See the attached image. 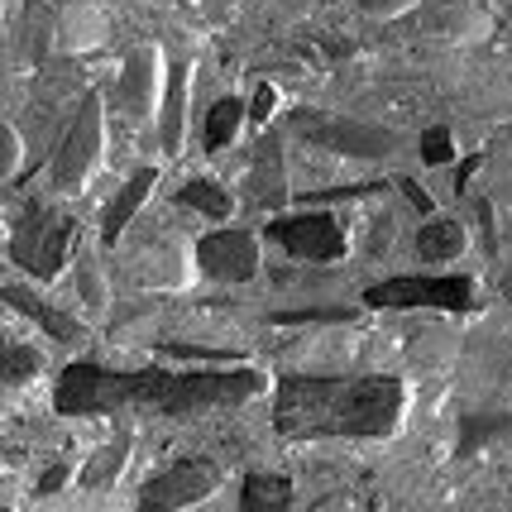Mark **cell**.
I'll return each instance as SVG.
<instances>
[{
	"mask_svg": "<svg viewBox=\"0 0 512 512\" xmlns=\"http://www.w3.org/2000/svg\"><path fill=\"white\" fill-rule=\"evenodd\" d=\"M197 264L206 278L221 283H249L259 273V245L249 240L245 230H216L197 245Z\"/></svg>",
	"mask_w": 512,
	"mask_h": 512,
	"instance_id": "9",
	"label": "cell"
},
{
	"mask_svg": "<svg viewBox=\"0 0 512 512\" xmlns=\"http://www.w3.org/2000/svg\"><path fill=\"white\" fill-rule=\"evenodd\" d=\"M369 307H436V312H465L474 302L469 278H388L364 292Z\"/></svg>",
	"mask_w": 512,
	"mask_h": 512,
	"instance_id": "6",
	"label": "cell"
},
{
	"mask_svg": "<svg viewBox=\"0 0 512 512\" xmlns=\"http://www.w3.org/2000/svg\"><path fill=\"white\" fill-rule=\"evenodd\" d=\"M182 115H187V63H178L168 77V106H163V149L168 154L182 149Z\"/></svg>",
	"mask_w": 512,
	"mask_h": 512,
	"instance_id": "16",
	"label": "cell"
},
{
	"mask_svg": "<svg viewBox=\"0 0 512 512\" xmlns=\"http://www.w3.org/2000/svg\"><path fill=\"white\" fill-rule=\"evenodd\" d=\"M402 383L369 379H307L288 374L273 398V426L288 441H383L398 431Z\"/></svg>",
	"mask_w": 512,
	"mask_h": 512,
	"instance_id": "2",
	"label": "cell"
},
{
	"mask_svg": "<svg viewBox=\"0 0 512 512\" xmlns=\"http://www.w3.org/2000/svg\"><path fill=\"white\" fill-rule=\"evenodd\" d=\"M379 192V182H355V187H326V192H307V201H335V197H369Z\"/></svg>",
	"mask_w": 512,
	"mask_h": 512,
	"instance_id": "24",
	"label": "cell"
},
{
	"mask_svg": "<svg viewBox=\"0 0 512 512\" xmlns=\"http://www.w3.org/2000/svg\"><path fill=\"white\" fill-rule=\"evenodd\" d=\"M292 498V484L283 474H249L245 489H240V508L245 512H264V508H288Z\"/></svg>",
	"mask_w": 512,
	"mask_h": 512,
	"instance_id": "14",
	"label": "cell"
},
{
	"mask_svg": "<svg viewBox=\"0 0 512 512\" xmlns=\"http://www.w3.org/2000/svg\"><path fill=\"white\" fill-rule=\"evenodd\" d=\"M417 249H422V259H431V264H450L465 249V230L455 221H426L422 235H417Z\"/></svg>",
	"mask_w": 512,
	"mask_h": 512,
	"instance_id": "15",
	"label": "cell"
},
{
	"mask_svg": "<svg viewBox=\"0 0 512 512\" xmlns=\"http://www.w3.org/2000/svg\"><path fill=\"white\" fill-rule=\"evenodd\" d=\"M5 302H10L15 312H24L29 321H39V326H44L48 335H58V340H77V335H82L77 321H67L58 307H48L44 297H34V292H24L20 283H10V288H5Z\"/></svg>",
	"mask_w": 512,
	"mask_h": 512,
	"instance_id": "13",
	"label": "cell"
},
{
	"mask_svg": "<svg viewBox=\"0 0 512 512\" xmlns=\"http://www.w3.org/2000/svg\"><path fill=\"white\" fill-rule=\"evenodd\" d=\"M63 479H67V469H63V465H53V469L44 474V479H39V493H53L58 484H63Z\"/></svg>",
	"mask_w": 512,
	"mask_h": 512,
	"instance_id": "27",
	"label": "cell"
},
{
	"mask_svg": "<svg viewBox=\"0 0 512 512\" xmlns=\"http://www.w3.org/2000/svg\"><path fill=\"white\" fill-rule=\"evenodd\" d=\"M450 154H455V139H450V130H426L422 134V158L431 163V168L450 163Z\"/></svg>",
	"mask_w": 512,
	"mask_h": 512,
	"instance_id": "23",
	"label": "cell"
},
{
	"mask_svg": "<svg viewBox=\"0 0 512 512\" xmlns=\"http://www.w3.org/2000/svg\"><path fill=\"white\" fill-rule=\"evenodd\" d=\"M15 158H20V149H15V130L5 134V173L15 168Z\"/></svg>",
	"mask_w": 512,
	"mask_h": 512,
	"instance_id": "28",
	"label": "cell"
},
{
	"mask_svg": "<svg viewBox=\"0 0 512 512\" xmlns=\"http://www.w3.org/2000/svg\"><path fill=\"white\" fill-rule=\"evenodd\" d=\"M125 455H130V441H125V436H115L111 450H96V455L87 460V469H82V484H87V489L115 484V474H120V465H125Z\"/></svg>",
	"mask_w": 512,
	"mask_h": 512,
	"instance_id": "20",
	"label": "cell"
},
{
	"mask_svg": "<svg viewBox=\"0 0 512 512\" xmlns=\"http://www.w3.org/2000/svg\"><path fill=\"white\" fill-rule=\"evenodd\" d=\"M268 235L288 249L292 259H312V264H326V259H340V254H345V235H340L335 216H326V211L292 216V221H273Z\"/></svg>",
	"mask_w": 512,
	"mask_h": 512,
	"instance_id": "7",
	"label": "cell"
},
{
	"mask_svg": "<svg viewBox=\"0 0 512 512\" xmlns=\"http://www.w3.org/2000/svg\"><path fill=\"white\" fill-rule=\"evenodd\" d=\"M240 120H245V106H240L235 96L216 101V106H211V115H206V149H211V154H216V149H225V144L235 139V130H240Z\"/></svg>",
	"mask_w": 512,
	"mask_h": 512,
	"instance_id": "18",
	"label": "cell"
},
{
	"mask_svg": "<svg viewBox=\"0 0 512 512\" xmlns=\"http://www.w3.org/2000/svg\"><path fill=\"white\" fill-rule=\"evenodd\" d=\"M182 206H192V211H201V216H211V221H225L230 216V192L225 187H216V182H187L182 187Z\"/></svg>",
	"mask_w": 512,
	"mask_h": 512,
	"instance_id": "19",
	"label": "cell"
},
{
	"mask_svg": "<svg viewBox=\"0 0 512 512\" xmlns=\"http://www.w3.org/2000/svg\"><path fill=\"white\" fill-rule=\"evenodd\" d=\"M154 106V53H130V63L120 72V111L125 115H149Z\"/></svg>",
	"mask_w": 512,
	"mask_h": 512,
	"instance_id": "12",
	"label": "cell"
},
{
	"mask_svg": "<svg viewBox=\"0 0 512 512\" xmlns=\"http://www.w3.org/2000/svg\"><path fill=\"white\" fill-rule=\"evenodd\" d=\"M249 115H254L259 125H264L268 115H273V87H259V91H254V106H249Z\"/></svg>",
	"mask_w": 512,
	"mask_h": 512,
	"instance_id": "25",
	"label": "cell"
},
{
	"mask_svg": "<svg viewBox=\"0 0 512 512\" xmlns=\"http://www.w3.org/2000/svg\"><path fill=\"white\" fill-rule=\"evenodd\" d=\"M264 393L259 369H106V364H67L53 407L63 417H96V412H197V407H235Z\"/></svg>",
	"mask_w": 512,
	"mask_h": 512,
	"instance_id": "1",
	"label": "cell"
},
{
	"mask_svg": "<svg viewBox=\"0 0 512 512\" xmlns=\"http://www.w3.org/2000/svg\"><path fill=\"white\" fill-rule=\"evenodd\" d=\"M154 178H158V168H139V173L120 187V197L111 201V211H106V221H101V240H106V245H115V240H120V230L134 221V211H139L144 197L154 192Z\"/></svg>",
	"mask_w": 512,
	"mask_h": 512,
	"instance_id": "11",
	"label": "cell"
},
{
	"mask_svg": "<svg viewBox=\"0 0 512 512\" xmlns=\"http://www.w3.org/2000/svg\"><path fill=\"white\" fill-rule=\"evenodd\" d=\"M39 374V350H29V345H10V359H5V383L15 388V383L34 379Z\"/></svg>",
	"mask_w": 512,
	"mask_h": 512,
	"instance_id": "21",
	"label": "cell"
},
{
	"mask_svg": "<svg viewBox=\"0 0 512 512\" xmlns=\"http://www.w3.org/2000/svg\"><path fill=\"white\" fill-rule=\"evenodd\" d=\"M221 489V474L211 460H182L163 469L154 484H144V508H192Z\"/></svg>",
	"mask_w": 512,
	"mask_h": 512,
	"instance_id": "8",
	"label": "cell"
},
{
	"mask_svg": "<svg viewBox=\"0 0 512 512\" xmlns=\"http://www.w3.org/2000/svg\"><path fill=\"white\" fill-rule=\"evenodd\" d=\"M245 192L254 206H283L288 201V182H283V134H264L254 168H249Z\"/></svg>",
	"mask_w": 512,
	"mask_h": 512,
	"instance_id": "10",
	"label": "cell"
},
{
	"mask_svg": "<svg viewBox=\"0 0 512 512\" xmlns=\"http://www.w3.org/2000/svg\"><path fill=\"white\" fill-rule=\"evenodd\" d=\"M402 192H407V201H412L417 211H431V197H426V192L417 187V182H402Z\"/></svg>",
	"mask_w": 512,
	"mask_h": 512,
	"instance_id": "26",
	"label": "cell"
},
{
	"mask_svg": "<svg viewBox=\"0 0 512 512\" xmlns=\"http://www.w3.org/2000/svg\"><path fill=\"white\" fill-rule=\"evenodd\" d=\"M292 130H302L307 139L326 144L345 158H388L398 149V139L388 130H374L364 120H350V115H326V111H292Z\"/></svg>",
	"mask_w": 512,
	"mask_h": 512,
	"instance_id": "4",
	"label": "cell"
},
{
	"mask_svg": "<svg viewBox=\"0 0 512 512\" xmlns=\"http://www.w3.org/2000/svg\"><path fill=\"white\" fill-rule=\"evenodd\" d=\"M101 139H106V130H101V96L87 91L77 120L67 125L63 149L53 158V182H58L63 192H77V187L87 182V173L96 168V158H101Z\"/></svg>",
	"mask_w": 512,
	"mask_h": 512,
	"instance_id": "5",
	"label": "cell"
},
{
	"mask_svg": "<svg viewBox=\"0 0 512 512\" xmlns=\"http://www.w3.org/2000/svg\"><path fill=\"white\" fill-rule=\"evenodd\" d=\"M72 235H77V225L67 221V216H53V211L34 206L20 221L15 240H10V259L24 264L34 278H58L67 249H72Z\"/></svg>",
	"mask_w": 512,
	"mask_h": 512,
	"instance_id": "3",
	"label": "cell"
},
{
	"mask_svg": "<svg viewBox=\"0 0 512 512\" xmlns=\"http://www.w3.org/2000/svg\"><path fill=\"white\" fill-rule=\"evenodd\" d=\"M479 446H512V412H503V417H465L460 450H479Z\"/></svg>",
	"mask_w": 512,
	"mask_h": 512,
	"instance_id": "17",
	"label": "cell"
},
{
	"mask_svg": "<svg viewBox=\"0 0 512 512\" xmlns=\"http://www.w3.org/2000/svg\"><path fill=\"white\" fill-rule=\"evenodd\" d=\"M273 326H312V321H355V312H345V307H335V312H273L268 316Z\"/></svg>",
	"mask_w": 512,
	"mask_h": 512,
	"instance_id": "22",
	"label": "cell"
}]
</instances>
